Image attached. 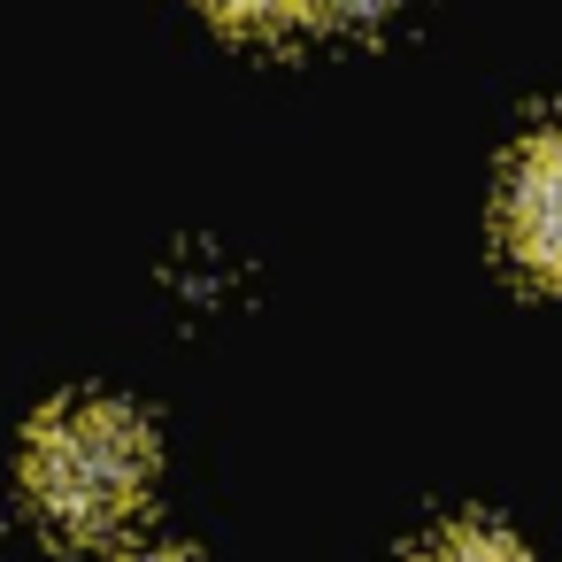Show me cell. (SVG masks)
<instances>
[{
    "mask_svg": "<svg viewBox=\"0 0 562 562\" xmlns=\"http://www.w3.org/2000/svg\"><path fill=\"white\" fill-rule=\"evenodd\" d=\"M24 485L40 501V516L55 531L101 539L116 524H132V508L155 485V439L139 416L109 408V401H70L32 431L24 454Z\"/></svg>",
    "mask_w": 562,
    "mask_h": 562,
    "instance_id": "cell-1",
    "label": "cell"
},
{
    "mask_svg": "<svg viewBox=\"0 0 562 562\" xmlns=\"http://www.w3.org/2000/svg\"><path fill=\"white\" fill-rule=\"evenodd\" d=\"M508 255L539 278V285H562V124L539 132L508 178Z\"/></svg>",
    "mask_w": 562,
    "mask_h": 562,
    "instance_id": "cell-2",
    "label": "cell"
},
{
    "mask_svg": "<svg viewBox=\"0 0 562 562\" xmlns=\"http://www.w3.org/2000/svg\"><path fill=\"white\" fill-rule=\"evenodd\" d=\"M416 562H524L501 531H447V539H431Z\"/></svg>",
    "mask_w": 562,
    "mask_h": 562,
    "instance_id": "cell-3",
    "label": "cell"
},
{
    "mask_svg": "<svg viewBox=\"0 0 562 562\" xmlns=\"http://www.w3.org/2000/svg\"><path fill=\"white\" fill-rule=\"evenodd\" d=\"M209 16H224L239 32H278V24L308 16V0H209Z\"/></svg>",
    "mask_w": 562,
    "mask_h": 562,
    "instance_id": "cell-4",
    "label": "cell"
},
{
    "mask_svg": "<svg viewBox=\"0 0 562 562\" xmlns=\"http://www.w3.org/2000/svg\"><path fill=\"white\" fill-rule=\"evenodd\" d=\"M308 16L316 24H339V32H370L393 16V0H308Z\"/></svg>",
    "mask_w": 562,
    "mask_h": 562,
    "instance_id": "cell-5",
    "label": "cell"
},
{
    "mask_svg": "<svg viewBox=\"0 0 562 562\" xmlns=\"http://www.w3.org/2000/svg\"><path fill=\"white\" fill-rule=\"evenodd\" d=\"M124 562H178V554H124Z\"/></svg>",
    "mask_w": 562,
    "mask_h": 562,
    "instance_id": "cell-6",
    "label": "cell"
}]
</instances>
